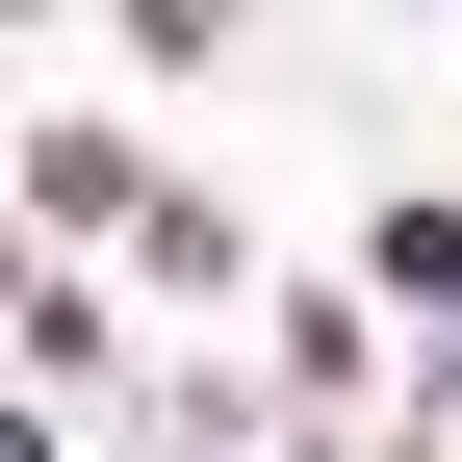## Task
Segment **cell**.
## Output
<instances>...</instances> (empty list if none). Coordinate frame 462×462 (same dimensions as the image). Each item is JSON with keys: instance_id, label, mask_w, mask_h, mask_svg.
Segmentation results:
<instances>
[{"instance_id": "obj_1", "label": "cell", "mask_w": 462, "mask_h": 462, "mask_svg": "<svg viewBox=\"0 0 462 462\" xmlns=\"http://www.w3.org/2000/svg\"><path fill=\"white\" fill-rule=\"evenodd\" d=\"M26 231H51V257H129V231H154V154L129 129H26Z\"/></svg>"}, {"instance_id": "obj_2", "label": "cell", "mask_w": 462, "mask_h": 462, "mask_svg": "<svg viewBox=\"0 0 462 462\" xmlns=\"http://www.w3.org/2000/svg\"><path fill=\"white\" fill-rule=\"evenodd\" d=\"M129 282H180V309H257V231H231L206 180H154V231H129Z\"/></svg>"}]
</instances>
